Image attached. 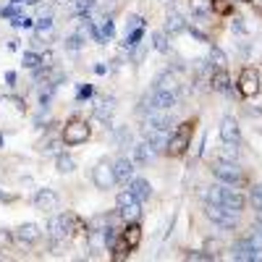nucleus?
Listing matches in <instances>:
<instances>
[{"instance_id":"f257e3e1","label":"nucleus","mask_w":262,"mask_h":262,"mask_svg":"<svg viewBox=\"0 0 262 262\" xmlns=\"http://www.w3.org/2000/svg\"><path fill=\"white\" fill-rule=\"evenodd\" d=\"M81 228L84 226L74 212H60V215H53L48 221V238L50 242H71V236Z\"/></svg>"},{"instance_id":"f03ea898","label":"nucleus","mask_w":262,"mask_h":262,"mask_svg":"<svg viewBox=\"0 0 262 262\" xmlns=\"http://www.w3.org/2000/svg\"><path fill=\"white\" fill-rule=\"evenodd\" d=\"M205 200L207 202H215V205H226V207H231L236 212H242L247 207V196L238 191V189H231V184H223V181L210 186L205 191Z\"/></svg>"},{"instance_id":"7ed1b4c3","label":"nucleus","mask_w":262,"mask_h":262,"mask_svg":"<svg viewBox=\"0 0 262 262\" xmlns=\"http://www.w3.org/2000/svg\"><path fill=\"white\" fill-rule=\"evenodd\" d=\"M139 242H142V228H139V223H137V221H134V223H126V228L118 231V238H116V244H113L111 252H116V254H113L116 259H123L128 252H134V249L139 247Z\"/></svg>"},{"instance_id":"20e7f679","label":"nucleus","mask_w":262,"mask_h":262,"mask_svg":"<svg viewBox=\"0 0 262 262\" xmlns=\"http://www.w3.org/2000/svg\"><path fill=\"white\" fill-rule=\"evenodd\" d=\"M191 131H194V123L191 121H186V123H181L179 128H173L170 131V139H168V155H173V158H179V155H184V152L189 149V144H191Z\"/></svg>"},{"instance_id":"39448f33","label":"nucleus","mask_w":262,"mask_h":262,"mask_svg":"<svg viewBox=\"0 0 262 262\" xmlns=\"http://www.w3.org/2000/svg\"><path fill=\"white\" fill-rule=\"evenodd\" d=\"M205 215L210 217L215 226H221V228H226V231H231V228L238 226V212L231 210V207H226V205L207 202V205H205Z\"/></svg>"},{"instance_id":"423d86ee","label":"nucleus","mask_w":262,"mask_h":262,"mask_svg":"<svg viewBox=\"0 0 262 262\" xmlns=\"http://www.w3.org/2000/svg\"><path fill=\"white\" fill-rule=\"evenodd\" d=\"M116 205H118V217H121L123 223H134V221H139V217H142V202L128 189L116 196Z\"/></svg>"},{"instance_id":"0eeeda50","label":"nucleus","mask_w":262,"mask_h":262,"mask_svg":"<svg viewBox=\"0 0 262 262\" xmlns=\"http://www.w3.org/2000/svg\"><path fill=\"white\" fill-rule=\"evenodd\" d=\"M90 134H92V128L86 121H69L63 126V142L69 144V147H79L84 142H90Z\"/></svg>"},{"instance_id":"6e6552de","label":"nucleus","mask_w":262,"mask_h":262,"mask_svg":"<svg viewBox=\"0 0 262 262\" xmlns=\"http://www.w3.org/2000/svg\"><path fill=\"white\" fill-rule=\"evenodd\" d=\"M210 170H212V176H215L217 181H223V184L236 186L238 181H242V168H238L233 160H223V158H217V160L210 165Z\"/></svg>"},{"instance_id":"1a4fd4ad","label":"nucleus","mask_w":262,"mask_h":262,"mask_svg":"<svg viewBox=\"0 0 262 262\" xmlns=\"http://www.w3.org/2000/svg\"><path fill=\"white\" fill-rule=\"evenodd\" d=\"M92 181H95V186L102 189V191H107V189H113V186H116V173H113V163H111V158L97 160V165L92 168Z\"/></svg>"},{"instance_id":"9d476101","label":"nucleus","mask_w":262,"mask_h":262,"mask_svg":"<svg viewBox=\"0 0 262 262\" xmlns=\"http://www.w3.org/2000/svg\"><path fill=\"white\" fill-rule=\"evenodd\" d=\"M238 92H242V97H247V100L259 95V74H257V69L247 66V69L238 74Z\"/></svg>"},{"instance_id":"9b49d317","label":"nucleus","mask_w":262,"mask_h":262,"mask_svg":"<svg viewBox=\"0 0 262 262\" xmlns=\"http://www.w3.org/2000/svg\"><path fill=\"white\" fill-rule=\"evenodd\" d=\"M231 257L238 259V262H259L262 259V252L254 249V244L249 242V238H242V242H236L231 247Z\"/></svg>"},{"instance_id":"f8f14e48","label":"nucleus","mask_w":262,"mask_h":262,"mask_svg":"<svg viewBox=\"0 0 262 262\" xmlns=\"http://www.w3.org/2000/svg\"><path fill=\"white\" fill-rule=\"evenodd\" d=\"M142 134H144V142L152 147V152H165V149H168L170 131H165V128H152V126H144V128H142Z\"/></svg>"},{"instance_id":"ddd939ff","label":"nucleus","mask_w":262,"mask_h":262,"mask_svg":"<svg viewBox=\"0 0 262 262\" xmlns=\"http://www.w3.org/2000/svg\"><path fill=\"white\" fill-rule=\"evenodd\" d=\"M34 207L39 210V212H45V215H53L55 210H58V194L53 191V189H37L34 191Z\"/></svg>"},{"instance_id":"4468645a","label":"nucleus","mask_w":262,"mask_h":262,"mask_svg":"<svg viewBox=\"0 0 262 262\" xmlns=\"http://www.w3.org/2000/svg\"><path fill=\"white\" fill-rule=\"evenodd\" d=\"M221 139H223V144H238V139H242V131H238L236 118L226 116V118L221 121Z\"/></svg>"},{"instance_id":"2eb2a0df","label":"nucleus","mask_w":262,"mask_h":262,"mask_svg":"<svg viewBox=\"0 0 262 262\" xmlns=\"http://www.w3.org/2000/svg\"><path fill=\"white\" fill-rule=\"evenodd\" d=\"M39 236H42V231H39V226H34V223H24V226H18V228L13 231V238H16L18 244H34Z\"/></svg>"},{"instance_id":"dca6fc26","label":"nucleus","mask_w":262,"mask_h":262,"mask_svg":"<svg viewBox=\"0 0 262 262\" xmlns=\"http://www.w3.org/2000/svg\"><path fill=\"white\" fill-rule=\"evenodd\" d=\"M152 158H155V152H152V147L147 142H139V144L131 147V160H134V165L144 168V165L152 163Z\"/></svg>"},{"instance_id":"f3484780","label":"nucleus","mask_w":262,"mask_h":262,"mask_svg":"<svg viewBox=\"0 0 262 262\" xmlns=\"http://www.w3.org/2000/svg\"><path fill=\"white\" fill-rule=\"evenodd\" d=\"M126 189L134 194L139 202H144V200H149V196H152V186H149L144 179H134V176H131V179L126 181Z\"/></svg>"},{"instance_id":"a211bd4d","label":"nucleus","mask_w":262,"mask_h":262,"mask_svg":"<svg viewBox=\"0 0 262 262\" xmlns=\"http://www.w3.org/2000/svg\"><path fill=\"white\" fill-rule=\"evenodd\" d=\"M134 160L131 158H118L113 160V173H116V181H128L131 179V173H134Z\"/></svg>"},{"instance_id":"6ab92c4d","label":"nucleus","mask_w":262,"mask_h":262,"mask_svg":"<svg viewBox=\"0 0 262 262\" xmlns=\"http://www.w3.org/2000/svg\"><path fill=\"white\" fill-rule=\"evenodd\" d=\"M113 113H116V97L102 100L100 105H95V111H92V116H95L97 121H102V123H111Z\"/></svg>"},{"instance_id":"aec40b11","label":"nucleus","mask_w":262,"mask_h":262,"mask_svg":"<svg viewBox=\"0 0 262 262\" xmlns=\"http://www.w3.org/2000/svg\"><path fill=\"white\" fill-rule=\"evenodd\" d=\"M155 90H163V92H176L179 95V79L173 71H163L158 79H155Z\"/></svg>"},{"instance_id":"412c9836","label":"nucleus","mask_w":262,"mask_h":262,"mask_svg":"<svg viewBox=\"0 0 262 262\" xmlns=\"http://www.w3.org/2000/svg\"><path fill=\"white\" fill-rule=\"evenodd\" d=\"M210 84H212L215 92H231V76L226 74V69H215Z\"/></svg>"},{"instance_id":"4be33fe9","label":"nucleus","mask_w":262,"mask_h":262,"mask_svg":"<svg viewBox=\"0 0 262 262\" xmlns=\"http://www.w3.org/2000/svg\"><path fill=\"white\" fill-rule=\"evenodd\" d=\"M184 29H186L184 16H181L179 11H170V13H168V18H165V32H168V34H181Z\"/></svg>"},{"instance_id":"5701e85b","label":"nucleus","mask_w":262,"mask_h":262,"mask_svg":"<svg viewBox=\"0 0 262 262\" xmlns=\"http://www.w3.org/2000/svg\"><path fill=\"white\" fill-rule=\"evenodd\" d=\"M191 13L196 21H205L212 13V0H191Z\"/></svg>"},{"instance_id":"b1692460","label":"nucleus","mask_w":262,"mask_h":262,"mask_svg":"<svg viewBox=\"0 0 262 262\" xmlns=\"http://www.w3.org/2000/svg\"><path fill=\"white\" fill-rule=\"evenodd\" d=\"M207 63L212 66V71H215V69H226V66H228V58H226V53H223L221 48H210Z\"/></svg>"},{"instance_id":"393cba45","label":"nucleus","mask_w":262,"mask_h":262,"mask_svg":"<svg viewBox=\"0 0 262 262\" xmlns=\"http://www.w3.org/2000/svg\"><path fill=\"white\" fill-rule=\"evenodd\" d=\"M249 242L254 244V249H259L262 252V217H257V221L252 223V228H249Z\"/></svg>"},{"instance_id":"a878e982","label":"nucleus","mask_w":262,"mask_h":262,"mask_svg":"<svg viewBox=\"0 0 262 262\" xmlns=\"http://www.w3.org/2000/svg\"><path fill=\"white\" fill-rule=\"evenodd\" d=\"M55 168H58V173H63V176H66V173H71L76 168V163H74V158L66 155V152H60V155L55 158Z\"/></svg>"},{"instance_id":"bb28decb","label":"nucleus","mask_w":262,"mask_h":262,"mask_svg":"<svg viewBox=\"0 0 262 262\" xmlns=\"http://www.w3.org/2000/svg\"><path fill=\"white\" fill-rule=\"evenodd\" d=\"M97 8V0H76V16L90 18V13Z\"/></svg>"},{"instance_id":"cd10ccee","label":"nucleus","mask_w":262,"mask_h":262,"mask_svg":"<svg viewBox=\"0 0 262 262\" xmlns=\"http://www.w3.org/2000/svg\"><path fill=\"white\" fill-rule=\"evenodd\" d=\"M142 37H144V27H139V29H134V32H128V34H126V50L139 48Z\"/></svg>"},{"instance_id":"c85d7f7f","label":"nucleus","mask_w":262,"mask_h":262,"mask_svg":"<svg viewBox=\"0 0 262 262\" xmlns=\"http://www.w3.org/2000/svg\"><path fill=\"white\" fill-rule=\"evenodd\" d=\"M152 45H155V50H158V53H168V50H170L168 37H165L163 32H152Z\"/></svg>"},{"instance_id":"c756f323","label":"nucleus","mask_w":262,"mask_h":262,"mask_svg":"<svg viewBox=\"0 0 262 262\" xmlns=\"http://www.w3.org/2000/svg\"><path fill=\"white\" fill-rule=\"evenodd\" d=\"M95 97V86L92 84H81L79 90H76V102H86V100H92Z\"/></svg>"},{"instance_id":"7c9ffc66","label":"nucleus","mask_w":262,"mask_h":262,"mask_svg":"<svg viewBox=\"0 0 262 262\" xmlns=\"http://www.w3.org/2000/svg\"><path fill=\"white\" fill-rule=\"evenodd\" d=\"M24 66H27V69H39V66H42V55L34 53V50H27L24 53Z\"/></svg>"},{"instance_id":"2f4dec72","label":"nucleus","mask_w":262,"mask_h":262,"mask_svg":"<svg viewBox=\"0 0 262 262\" xmlns=\"http://www.w3.org/2000/svg\"><path fill=\"white\" fill-rule=\"evenodd\" d=\"M34 27H37V34L45 37V34H50V32H53V18H50V16H42Z\"/></svg>"},{"instance_id":"473e14b6","label":"nucleus","mask_w":262,"mask_h":262,"mask_svg":"<svg viewBox=\"0 0 262 262\" xmlns=\"http://www.w3.org/2000/svg\"><path fill=\"white\" fill-rule=\"evenodd\" d=\"M81 48H84V39H81V34H71V37H66V50L76 53V50H81Z\"/></svg>"},{"instance_id":"72a5a7b5","label":"nucleus","mask_w":262,"mask_h":262,"mask_svg":"<svg viewBox=\"0 0 262 262\" xmlns=\"http://www.w3.org/2000/svg\"><path fill=\"white\" fill-rule=\"evenodd\" d=\"M13 27H18V29H34V18H29V16H24V13H18L13 21H11Z\"/></svg>"},{"instance_id":"f704fd0d","label":"nucleus","mask_w":262,"mask_h":262,"mask_svg":"<svg viewBox=\"0 0 262 262\" xmlns=\"http://www.w3.org/2000/svg\"><path fill=\"white\" fill-rule=\"evenodd\" d=\"M249 200H252L254 210H259V212H262V184L252 186V191H249Z\"/></svg>"},{"instance_id":"c9c22d12","label":"nucleus","mask_w":262,"mask_h":262,"mask_svg":"<svg viewBox=\"0 0 262 262\" xmlns=\"http://www.w3.org/2000/svg\"><path fill=\"white\" fill-rule=\"evenodd\" d=\"M113 34H116L113 18H105V21H102V37H105V42H107V39H113Z\"/></svg>"},{"instance_id":"e433bc0d","label":"nucleus","mask_w":262,"mask_h":262,"mask_svg":"<svg viewBox=\"0 0 262 262\" xmlns=\"http://www.w3.org/2000/svg\"><path fill=\"white\" fill-rule=\"evenodd\" d=\"M231 32H233V34H247L244 18H231Z\"/></svg>"},{"instance_id":"4c0bfd02","label":"nucleus","mask_w":262,"mask_h":262,"mask_svg":"<svg viewBox=\"0 0 262 262\" xmlns=\"http://www.w3.org/2000/svg\"><path fill=\"white\" fill-rule=\"evenodd\" d=\"M0 16H3V18H16V16H18V6L11 3V6H6V8H0Z\"/></svg>"},{"instance_id":"58836bf2","label":"nucleus","mask_w":262,"mask_h":262,"mask_svg":"<svg viewBox=\"0 0 262 262\" xmlns=\"http://www.w3.org/2000/svg\"><path fill=\"white\" fill-rule=\"evenodd\" d=\"M139 27H144V24H142V16H128L126 29H128V32H134V29H139Z\"/></svg>"},{"instance_id":"ea45409f","label":"nucleus","mask_w":262,"mask_h":262,"mask_svg":"<svg viewBox=\"0 0 262 262\" xmlns=\"http://www.w3.org/2000/svg\"><path fill=\"white\" fill-rule=\"evenodd\" d=\"M186 29H189V34H191V37H196L200 42H207V34H205V32H200L196 27H186Z\"/></svg>"},{"instance_id":"a19ab883","label":"nucleus","mask_w":262,"mask_h":262,"mask_svg":"<svg viewBox=\"0 0 262 262\" xmlns=\"http://www.w3.org/2000/svg\"><path fill=\"white\" fill-rule=\"evenodd\" d=\"M186 259H212V254H205V252H191V254H186Z\"/></svg>"},{"instance_id":"79ce46f5","label":"nucleus","mask_w":262,"mask_h":262,"mask_svg":"<svg viewBox=\"0 0 262 262\" xmlns=\"http://www.w3.org/2000/svg\"><path fill=\"white\" fill-rule=\"evenodd\" d=\"M8 242H11V233L8 231H0V247H6Z\"/></svg>"},{"instance_id":"37998d69","label":"nucleus","mask_w":262,"mask_h":262,"mask_svg":"<svg viewBox=\"0 0 262 262\" xmlns=\"http://www.w3.org/2000/svg\"><path fill=\"white\" fill-rule=\"evenodd\" d=\"M6 84H8V86H13V84H16V74H13V71H8V74H6Z\"/></svg>"},{"instance_id":"c03bdc74","label":"nucleus","mask_w":262,"mask_h":262,"mask_svg":"<svg viewBox=\"0 0 262 262\" xmlns=\"http://www.w3.org/2000/svg\"><path fill=\"white\" fill-rule=\"evenodd\" d=\"M95 71H97V74H107V66H105V63H97Z\"/></svg>"},{"instance_id":"a18cd8bd","label":"nucleus","mask_w":262,"mask_h":262,"mask_svg":"<svg viewBox=\"0 0 262 262\" xmlns=\"http://www.w3.org/2000/svg\"><path fill=\"white\" fill-rule=\"evenodd\" d=\"M0 200H11V196H6V194H3V191H0Z\"/></svg>"},{"instance_id":"49530a36","label":"nucleus","mask_w":262,"mask_h":262,"mask_svg":"<svg viewBox=\"0 0 262 262\" xmlns=\"http://www.w3.org/2000/svg\"><path fill=\"white\" fill-rule=\"evenodd\" d=\"M254 6H259V8H262V0H254Z\"/></svg>"},{"instance_id":"de8ad7c7","label":"nucleus","mask_w":262,"mask_h":262,"mask_svg":"<svg viewBox=\"0 0 262 262\" xmlns=\"http://www.w3.org/2000/svg\"><path fill=\"white\" fill-rule=\"evenodd\" d=\"M0 147H3V134H0Z\"/></svg>"},{"instance_id":"09e8293b","label":"nucleus","mask_w":262,"mask_h":262,"mask_svg":"<svg viewBox=\"0 0 262 262\" xmlns=\"http://www.w3.org/2000/svg\"><path fill=\"white\" fill-rule=\"evenodd\" d=\"M236 3H244V0H236Z\"/></svg>"},{"instance_id":"8fccbe9b","label":"nucleus","mask_w":262,"mask_h":262,"mask_svg":"<svg viewBox=\"0 0 262 262\" xmlns=\"http://www.w3.org/2000/svg\"><path fill=\"white\" fill-rule=\"evenodd\" d=\"M60 3H63V0H60Z\"/></svg>"}]
</instances>
